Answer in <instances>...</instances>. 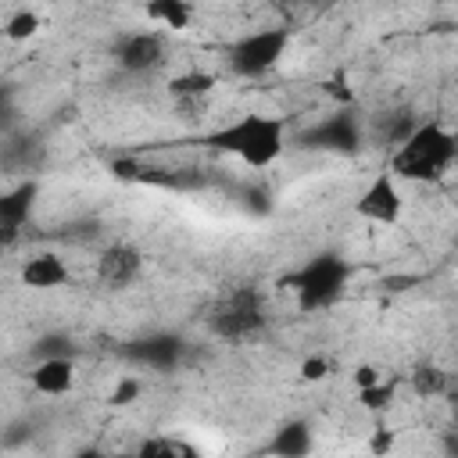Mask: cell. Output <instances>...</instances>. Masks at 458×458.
<instances>
[{
  "label": "cell",
  "instance_id": "obj_12",
  "mask_svg": "<svg viewBox=\"0 0 458 458\" xmlns=\"http://www.w3.org/2000/svg\"><path fill=\"white\" fill-rule=\"evenodd\" d=\"M75 386V361L72 358H47L32 369V390L47 397H61Z\"/></svg>",
  "mask_w": 458,
  "mask_h": 458
},
{
  "label": "cell",
  "instance_id": "obj_3",
  "mask_svg": "<svg viewBox=\"0 0 458 458\" xmlns=\"http://www.w3.org/2000/svg\"><path fill=\"white\" fill-rule=\"evenodd\" d=\"M454 165V132L440 122H422L408 132V140L394 150L390 172L408 182H437Z\"/></svg>",
  "mask_w": 458,
  "mask_h": 458
},
{
  "label": "cell",
  "instance_id": "obj_4",
  "mask_svg": "<svg viewBox=\"0 0 458 458\" xmlns=\"http://www.w3.org/2000/svg\"><path fill=\"white\" fill-rule=\"evenodd\" d=\"M347 283H351V265L333 250L308 258L304 265H297L293 272H286L279 279V286L297 297L301 311H322V308L336 304L340 293L347 290Z\"/></svg>",
  "mask_w": 458,
  "mask_h": 458
},
{
  "label": "cell",
  "instance_id": "obj_6",
  "mask_svg": "<svg viewBox=\"0 0 458 458\" xmlns=\"http://www.w3.org/2000/svg\"><path fill=\"white\" fill-rule=\"evenodd\" d=\"M354 211L372 222V225H397L401 215H404V197H401V186H397V175L390 168H383L379 175H372L365 182V190L358 193L354 200Z\"/></svg>",
  "mask_w": 458,
  "mask_h": 458
},
{
  "label": "cell",
  "instance_id": "obj_17",
  "mask_svg": "<svg viewBox=\"0 0 458 458\" xmlns=\"http://www.w3.org/2000/svg\"><path fill=\"white\" fill-rule=\"evenodd\" d=\"M394 397H397V379H386V376H383L379 383L358 390V404H361L365 411H386V408L394 404Z\"/></svg>",
  "mask_w": 458,
  "mask_h": 458
},
{
  "label": "cell",
  "instance_id": "obj_7",
  "mask_svg": "<svg viewBox=\"0 0 458 458\" xmlns=\"http://www.w3.org/2000/svg\"><path fill=\"white\" fill-rule=\"evenodd\" d=\"M114 61L122 72H132V75H143V72H154L161 61H165V39L157 32H125L114 47H111Z\"/></svg>",
  "mask_w": 458,
  "mask_h": 458
},
{
  "label": "cell",
  "instance_id": "obj_9",
  "mask_svg": "<svg viewBox=\"0 0 458 458\" xmlns=\"http://www.w3.org/2000/svg\"><path fill=\"white\" fill-rule=\"evenodd\" d=\"M18 276H21V283L32 286V290H61V286H68V279H72L64 258H61V254H50V250L25 258Z\"/></svg>",
  "mask_w": 458,
  "mask_h": 458
},
{
  "label": "cell",
  "instance_id": "obj_8",
  "mask_svg": "<svg viewBox=\"0 0 458 458\" xmlns=\"http://www.w3.org/2000/svg\"><path fill=\"white\" fill-rule=\"evenodd\" d=\"M140 276H143V254H140V247L118 240V243H107V247L100 250V258H97V279H100L104 286L125 290V286H132Z\"/></svg>",
  "mask_w": 458,
  "mask_h": 458
},
{
  "label": "cell",
  "instance_id": "obj_2",
  "mask_svg": "<svg viewBox=\"0 0 458 458\" xmlns=\"http://www.w3.org/2000/svg\"><path fill=\"white\" fill-rule=\"evenodd\" d=\"M204 326L211 336L229 344H247L268 329V301L254 283H236L208 301Z\"/></svg>",
  "mask_w": 458,
  "mask_h": 458
},
{
  "label": "cell",
  "instance_id": "obj_1",
  "mask_svg": "<svg viewBox=\"0 0 458 458\" xmlns=\"http://www.w3.org/2000/svg\"><path fill=\"white\" fill-rule=\"evenodd\" d=\"M204 143L218 154H233L250 168H265L272 165L283 147H286V118L283 114H261V111H247L233 122H225L222 129L208 132Z\"/></svg>",
  "mask_w": 458,
  "mask_h": 458
},
{
  "label": "cell",
  "instance_id": "obj_19",
  "mask_svg": "<svg viewBox=\"0 0 458 458\" xmlns=\"http://www.w3.org/2000/svg\"><path fill=\"white\" fill-rule=\"evenodd\" d=\"M329 376H333V361L326 354H308L301 361V369H297V379L301 383H326Z\"/></svg>",
  "mask_w": 458,
  "mask_h": 458
},
{
  "label": "cell",
  "instance_id": "obj_15",
  "mask_svg": "<svg viewBox=\"0 0 458 458\" xmlns=\"http://www.w3.org/2000/svg\"><path fill=\"white\" fill-rule=\"evenodd\" d=\"M136 451L147 454V458H197V447H193L190 440H182V437H165V433L140 440Z\"/></svg>",
  "mask_w": 458,
  "mask_h": 458
},
{
  "label": "cell",
  "instance_id": "obj_20",
  "mask_svg": "<svg viewBox=\"0 0 458 458\" xmlns=\"http://www.w3.org/2000/svg\"><path fill=\"white\" fill-rule=\"evenodd\" d=\"M140 394H143V383H140L136 376H122V379L114 383V390H111V397H107V401H111L114 408H125V404H132Z\"/></svg>",
  "mask_w": 458,
  "mask_h": 458
},
{
  "label": "cell",
  "instance_id": "obj_14",
  "mask_svg": "<svg viewBox=\"0 0 458 458\" xmlns=\"http://www.w3.org/2000/svg\"><path fill=\"white\" fill-rule=\"evenodd\" d=\"M143 14H147L150 21L172 29V32H182V29H190V21H193V4H190V0H147Z\"/></svg>",
  "mask_w": 458,
  "mask_h": 458
},
{
  "label": "cell",
  "instance_id": "obj_10",
  "mask_svg": "<svg viewBox=\"0 0 458 458\" xmlns=\"http://www.w3.org/2000/svg\"><path fill=\"white\" fill-rule=\"evenodd\" d=\"M32 200H36V182H21L14 190H7L0 197V229H4V243H14L18 233L25 229L29 222V211H32Z\"/></svg>",
  "mask_w": 458,
  "mask_h": 458
},
{
  "label": "cell",
  "instance_id": "obj_13",
  "mask_svg": "<svg viewBox=\"0 0 458 458\" xmlns=\"http://www.w3.org/2000/svg\"><path fill=\"white\" fill-rule=\"evenodd\" d=\"M408 390H411L419 401L444 397V394H447V372H444L437 361H415L411 372H408Z\"/></svg>",
  "mask_w": 458,
  "mask_h": 458
},
{
  "label": "cell",
  "instance_id": "obj_16",
  "mask_svg": "<svg viewBox=\"0 0 458 458\" xmlns=\"http://www.w3.org/2000/svg\"><path fill=\"white\" fill-rule=\"evenodd\" d=\"M304 140H308L311 147H315V143H318V147H354L358 132H354L351 122L336 118V122H329V125H322V129H311Z\"/></svg>",
  "mask_w": 458,
  "mask_h": 458
},
{
  "label": "cell",
  "instance_id": "obj_21",
  "mask_svg": "<svg viewBox=\"0 0 458 458\" xmlns=\"http://www.w3.org/2000/svg\"><path fill=\"white\" fill-rule=\"evenodd\" d=\"M351 379H354V390H361V386H372V383H379V379H383V369H379V365H369V361H361V365H354Z\"/></svg>",
  "mask_w": 458,
  "mask_h": 458
},
{
  "label": "cell",
  "instance_id": "obj_23",
  "mask_svg": "<svg viewBox=\"0 0 458 458\" xmlns=\"http://www.w3.org/2000/svg\"><path fill=\"white\" fill-rule=\"evenodd\" d=\"M454 161H458V132H454Z\"/></svg>",
  "mask_w": 458,
  "mask_h": 458
},
{
  "label": "cell",
  "instance_id": "obj_11",
  "mask_svg": "<svg viewBox=\"0 0 458 458\" xmlns=\"http://www.w3.org/2000/svg\"><path fill=\"white\" fill-rule=\"evenodd\" d=\"M218 86V75L211 72H200V68H190V72H179L168 79V97L179 104V107H200Z\"/></svg>",
  "mask_w": 458,
  "mask_h": 458
},
{
  "label": "cell",
  "instance_id": "obj_5",
  "mask_svg": "<svg viewBox=\"0 0 458 458\" xmlns=\"http://www.w3.org/2000/svg\"><path fill=\"white\" fill-rule=\"evenodd\" d=\"M286 50H290V29L268 25L233 39L225 50V61H229V72L240 79H265L286 57Z\"/></svg>",
  "mask_w": 458,
  "mask_h": 458
},
{
  "label": "cell",
  "instance_id": "obj_22",
  "mask_svg": "<svg viewBox=\"0 0 458 458\" xmlns=\"http://www.w3.org/2000/svg\"><path fill=\"white\" fill-rule=\"evenodd\" d=\"M386 447H390V437H386V433H379V437L372 440V451H386Z\"/></svg>",
  "mask_w": 458,
  "mask_h": 458
},
{
  "label": "cell",
  "instance_id": "obj_18",
  "mask_svg": "<svg viewBox=\"0 0 458 458\" xmlns=\"http://www.w3.org/2000/svg\"><path fill=\"white\" fill-rule=\"evenodd\" d=\"M39 14L36 11H29V7H21V11H14L7 21H4V36L11 39V43H25V39H32L36 32H39Z\"/></svg>",
  "mask_w": 458,
  "mask_h": 458
}]
</instances>
